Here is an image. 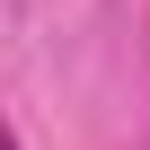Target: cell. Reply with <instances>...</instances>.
<instances>
[{
  "label": "cell",
  "instance_id": "obj_1",
  "mask_svg": "<svg viewBox=\"0 0 150 150\" xmlns=\"http://www.w3.org/2000/svg\"><path fill=\"white\" fill-rule=\"evenodd\" d=\"M0 150H18V132H9V115H0Z\"/></svg>",
  "mask_w": 150,
  "mask_h": 150
}]
</instances>
